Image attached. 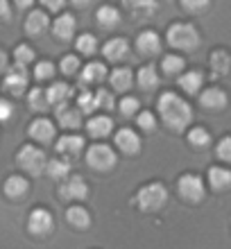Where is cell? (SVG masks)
Here are the masks:
<instances>
[{
    "instance_id": "cell-1",
    "label": "cell",
    "mask_w": 231,
    "mask_h": 249,
    "mask_svg": "<svg viewBox=\"0 0 231 249\" xmlns=\"http://www.w3.org/2000/svg\"><path fill=\"white\" fill-rule=\"evenodd\" d=\"M159 113H161L163 124L172 131H184L193 120L191 105L181 95H177L172 91L161 93V98H159Z\"/></svg>"
},
{
    "instance_id": "cell-2",
    "label": "cell",
    "mask_w": 231,
    "mask_h": 249,
    "mask_svg": "<svg viewBox=\"0 0 231 249\" xmlns=\"http://www.w3.org/2000/svg\"><path fill=\"white\" fill-rule=\"evenodd\" d=\"M165 39L170 43L172 48H177V50H195L199 46V32L195 30V25L191 23H172L168 27V32H165Z\"/></svg>"
},
{
    "instance_id": "cell-3",
    "label": "cell",
    "mask_w": 231,
    "mask_h": 249,
    "mask_svg": "<svg viewBox=\"0 0 231 249\" xmlns=\"http://www.w3.org/2000/svg\"><path fill=\"white\" fill-rule=\"evenodd\" d=\"M16 163H18L20 170H25L27 175H41V172L48 168V157L46 152L36 147V145H23L18 152H16Z\"/></svg>"
},
{
    "instance_id": "cell-4",
    "label": "cell",
    "mask_w": 231,
    "mask_h": 249,
    "mask_svg": "<svg viewBox=\"0 0 231 249\" xmlns=\"http://www.w3.org/2000/svg\"><path fill=\"white\" fill-rule=\"evenodd\" d=\"M165 202H168V190H165L163 184H159V181H152V184L143 186V188L136 193V204H139V209L147 211V213L163 209Z\"/></svg>"
},
{
    "instance_id": "cell-5",
    "label": "cell",
    "mask_w": 231,
    "mask_h": 249,
    "mask_svg": "<svg viewBox=\"0 0 231 249\" xmlns=\"http://www.w3.org/2000/svg\"><path fill=\"white\" fill-rule=\"evenodd\" d=\"M177 190L181 199H186L188 204H199L206 197V186L202 181V177L193 175V172H186L177 179Z\"/></svg>"
},
{
    "instance_id": "cell-6",
    "label": "cell",
    "mask_w": 231,
    "mask_h": 249,
    "mask_svg": "<svg viewBox=\"0 0 231 249\" xmlns=\"http://www.w3.org/2000/svg\"><path fill=\"white\" fill-rule=\"evenodd\" d=\"M86 163L91 165L93 170L107 172L116 165V152L105 143H95L86 150Z\"/></svg>"
},
{
    "instance_id": "cell-7",
    "label": "cell",
    "mask_w": 231,
    "mask_h": 249,
    "mask_svg": "<svg viewBox=\"0 0 231 249\" xmlns=\"http://www.w3.org/2000/svg\"><path fill=\"white\" fill-rule=\"evenodd\" d=\"M54 229V220L53 213L48 209H34L30 215H27V231L36 238H46L50 236Z\"/></svg>"
},
{
    "instance_id": "cell-8",
    "label": "cell",
    "mask_w": 231,
    "mask_h": 249,
    "mask_svg": "<svg viewBox=\"0 0 231 249\" xmlns=\"http://www.w3.org/2000/svg\"><path fill=\"white\" fill-rule=\"evenodd\" d=\"M27 82H30V77H27V68L25 66L14 64L12 68L7 71L2 86H5V91L12 93V95H23V93L27 91Z\"/></svg>"
},
{
    "instance_id": "cell-9",
    "label": "cell",
    "mask_w": 231,
    "mask_h": 249,
    "mask_svg": "<svg viewBox=\"0 0 231 249\" xmlns=\"http://www.w3.org/2000/svg\"><path fill=\"white\" fill-rule=\"evenodd\" d=\"M59 195L64 197L66 202H79V199H86V197H89V184L84 181V177L71 175V177L59 186Z\"/></svg>"
},
{
    "instance_id": "cell-10",
    "label": "cell",
    "mask_w": 231,
    "mask_h": 249,
    "mask_svg": "<svg viewBox=\"0 0 231 249\" xmlns=\"http://www.w3.org/2000/svg\"><path fill=\"white\" fill-rule=\"evenodd\" d=\"M199 105L206 111H225L227 105H229V98L220 86H211V89L199 93Z\"/></svg>"
},
{
    "instance_id": "cell-11",
    "label": "cell",
    "mask_w": 231,
    "mask_h": 249,
    "mask_svg": "<svg viewBox=\"0 0 231 249\" xmlns=\"http://www.w3.org/2000/svg\"><path fill=\"white\" fill-rule=\"evenodd\" d=\"M57 152H59L64 159H75L82 154V150H84V138L79 136V134H64L61 138H57Z\"/></svg>"
},
{
    "instance_id": "cell-12",
    "label": "cell",
    "mask_w": 231,
    "mask_h": 249,
    "mask_svg": "<svg viewBox=\"0 0 231 249\" xmlns=\"http://www.w3.org/2000/svg\"><path fill=\"white\" fill-rule=\"evenodd\" d=\"M27 134L36 141V143H53L54 141V134H57V127H54L53 120L48 118H36L30 123V129H27Z\"/></svg>"
},
{
    "instance_id": "cell-13",
    "label": "cell",
    "mask_w": 231,
    "mask_h": 249,
    "mask_svg": "<svg viewBox=\"0 0 231 249\" xmlns=\"http://www.w3.org/2000/svg\"><path fill=\"white\" fill-rule=\"evenodd\" d=\"M136 50H139L143 57H154V54L161 53V39L154 30H143V32L136 36Z\"/></svg>"
},
{
    "instance_id": "cell-14",
    "label": "cell",
    "mask_w": 231,
    "mask_h": 249,
    "mask_svg": "<svg viewBox=\"0 0 231 249\" xmlns=\"http://www.w3.org/2000/svg\"><path fill=\"white\" fill-rule=\"evenodd\" d=\"M48 93V102H50V107H66L68 100L73 98V86H68L66 82H53L50 84V89H46Z\"/></svg>"
},
{
    "instance_id": "cell-15",
    "label": "cell",
    "mask_w": 231,
    "mask_h": 249,
    "mask_svg": "<svg viewBox=\"0 0 231 249\" xmlns=\"http://www.w3.org/2000/svg\"><path fill=\"white\" fill-rule=\"evenodd\" d=\"M48 27H50V18H48V14L43 12V9H32V12L27 14L25 32L30 34V36H41Z\"/></svg>"
},
{
    "instance_id": "cell-16",
    "label": "cell",
    "mask_w": 231,
    "mask_h": 249,
    "mask_svg": "<svg viewBox=\"0 0 231 249\" xmlns=\"http://www.w3.org/2000/svg\"><path fill=\"white\" fill-rule=\"evenodd\" d=\"M116 145H118V150L125 152V154H136V152L141 150V138L134 129L123 127V129L116 131Z\"/></svg>"
},
{
    "instance_id": "cell-17",
    "label": "cell",
    "mask_w": 231,
    "mask_h": 249,
    "mask_svg": "<svg viewBox=\"0 0 231 249\" xmlns=\"http://www.w3.org/2000/svg\"><path fill=\"white\" fill-rule=\"evenodd\" d=\"M105 77H107V66L102 64V61H91V64L84 66V71L79 75V84L86 89V86L105 82Z\"/></svg>"
},
{
    "instance_id": "cell-18",
    "label": "cell",
    "mask_w": 231,
    "mask_h": 249,
    "mask_svg": "<svg viewBox=\"0 0 231 249\" xmlns=\"http://www.w3.org/2000/svg\"><path fill=\"white\" fill-rule=\"evenodd\" d=\"M75 27H77V20H75L73 14H61L53 23V34L59 41H68L75 34Z\"/></svg>"
},
{
    "instance_id": "cell-19",
    "label": "cell",
    "mask_w": 231,
    "mask_h": 249,
    "mask_svg": "<svg viewBox=\"0 0 231 249\" xmlns=\"http://www.w3.org/2000/svg\"><path fill=\"white\" fill-rule=\"evenodd\" d=\"M109 82H111L113 91H129L134 84V71L127 66H118L109 72Z\"/></svg>"
},
{
    "instance_id": "cell-20",
    "label": "cell",
    "mask_w": 231,
    "mask_h": 249,
    "mask_svg": "<svg viewBox=\"0 0 231 249\" xmlns=\"http://www.w3.org/2000/svg\"><path fill=\"white\" fill-rule=\"evenodd\" d=\"M102 53H105V59H109V61H123L129 54V43H127V39L116 36V39L107 41Z\"/></svg>"
},
{
    "instance_id": "cell-21",
    "label": "cell",
    "mask_w": 231,
    "mask_h": 249,
    "mask_svg": "<svg viewBox=\"0 0 231 249\" xmlns=\"http://www.w3.org/2000/svg\"><path fill=\"white\" fill-rule=\"evenodd\" d=\"M86 131H89V136L93 138H107L109 134L113 131V120L109 116H93L89 123H86Z\"/></svg>"
},
{
    "instance_id": "cell-22",
    "label": "cell",
    "mask_w": 231,
    "mask_h": 249,
    "mask_svg": "<svg viewBox=\"0 0 231 249\" xmlns=\"http://www.w3.org/2000/svg\"><path fill=\"white\" fill-rule=\"evenodd\" d=\"M2 190H5V195L9 197V199H20V197L27 195V190H30V181H27L25 177H20V175H12V177L5 179Z\"/></svg>"
},
{
    "instance_id": "cell-23",
    "label": "cell",
    "mask_w": 231,
    "mask_h": 249,
    "mask_svg": "<svg viewBox=\"0 0 231 249\" xmlns=\"http://www.w3.org/2000/svg\"><path fill=\"white\" fill-rule=\"evenodd\" d=\"M57 123L64 129H77L82 127V111L79 109H73V107H59L57 109Z\"/></svg>"
},
{
    "instance_id": "cell-24",
    "label": "cell",
    "mask_w": 231,
    "mask_h": 249,
    "mask_svg": "<svg viewBox=\"0 0 231 249\" xmlns=\"http://www.w3.org/2000/svg\"><path fill=\"white\" fill-rule=\"evenodd\" d=\"M95 20H98V25L102 27V30H113V27L120 23V12L118 7L113 5H102L95 12Z\"/></svg>"
},
{
    "instance_id": "cell-25",
    "label": "cell",
    "mask_w": 231,
    "mask_h": 249,
    "mask_svg": "<svg viewBox=\"0 0 231 249\" xmlns=\"http://www.w3.org/2000/svg\"><path fill=\"white\" fill-rule=\"evenodd\" d=\"M202 84H204L202 71H191V72L179 75V86H181V91L188 93V95H195L197 91H202Z\"/></svg>"
},
{
    "instance_id": "cell-26",
    "label": "cell",
    "mask_w": 231,
    "mask_h": 249,
    "mask_svg": "<svg viewBox=\"0 0 231 249\" xmlns=\"http://www.w3.org/2000/svg\"><path fill=\"white\" fill-rule=\"evenodd\" d=\"M209 184L213 190H227L231 188V170L222 165H213L209 170Z\"/></svg>"
},
{
    "instance_id": "cell-27",
    "label": "cell",
    "mask_w": 231,
    "mask_h": 249,
    "mask_svg": "<svg viewBox=\"0 0 231 249\" xmlns=\"http://www.w3.org/2000/svg\"><path fill=\"white\" fill-rule=\"evenodd\" d=\"M66 220L73 224V227H77V229H89V227H91V213H89L84 206H79V204L68 206Z\"/></svg>"
},
{
    "instance_id": "cell-28",
    "label": "cell",
    "mask_w": 231,
    "mask_h": 249,
    "mask_svg": "<svg viewBox=\"0 0 231 249\" xmlns=\"http://www.w3.org/2000/svg\"><path fill=\"white\" fill-rule=\"evenodd\" d=\"M209 64H211V71L218 77H222L231 71V54L227 50H213L211 57H209Z\"/></svg>"
},
{
    "instance_id": "cell-29",
    "label": "cell",
    "mask_w": 231,
    "mask_h": 249,
    "mask_svg": "<svg viewBox=\"0 0 231 249\" xmlns=\"http://www.w3.org/2000/svg\"><path fill=\"white\" fill-rule=\"evenodd\" d=\"M136 82H139V86L143 89V91H154L159 86V72L157 68H154L152 64L143 66L139 71V75H136Z\"/></svg>"
},
{
    "instance_id": "cell-30",
    "label": "cell",
    "mask_w": 231,
    "mask_h": 249,
    "mask_svg": "<svg viewBox=\"0 0 231 249\" xmlns=\"http://www.w3.org/2000/svg\"><path fill=\"white\" fill-rule=\"evenodd\" d=\"M48 175L53 179H68V172H71V163H68V159L64 157H57V159H50L48 161Z\"/></svg>"
},
{
    "instance_id": "cell-31",
    "label": "cell",
    "mask_w": 231,
    "mask_h": 249,
    "mask_svg": "<svg viewBox=\"0 0 231 249\" xmlns=\"http://www.w3.org/2000/svg\"><path fill=\"white\" fill-rule=\"evenodd\" d=\"M27 102H30V109H32V111H48V107H50L46 89H41V86H34L32 91H30Z\"/></svg>"
},
{
    "instance_id": "cell-32",
    "label": "cell",
    "mask_w": 231,
    "mask_h": 249,
    "mask_svg": "<svg viewBox=\"0 0 231 249\" xmlns=\"http://www.w3.org/2000/svg\"><path fill=\"white\" fill-rule=\"evenodd\" d=\"M186 68V61L184 57H179V54H165L163 59H161V71L165 72V75H177V72H184Z\"/></svg>"
},
{
    "instance_id": "cell-33",
    "label": "cell",
    "mask_w": 231,
    "mask_h": 249,
    "mask_svg": "<svg viewBox=\"0 0 231 249\" xmlns=\"http://www.w3.org/2000/svg\"><path fill=\"white\" fill-rule=\"evenodd\" d=\"M188 143L193 147H197V150H206L209 145H211V134L204 129V127H193L188 131Z\"/></svg>"
},
{
    "instance_id": "cell-34",
    "label": "cell",
    "mask_w": 231,
    "mask_h": 249,
    "mask_svg": "<svg viewBox=\"0 0 231 249\" xmlns=\"http://www.w3.org/2000/svg\"><path fill=\"white\" fill-rule=\"evenodd\" d=\"M34 57H36L34 48L27 46V43H20V46H16V50H14V64L25 66V68H27V64L34 61Z\"/></svg>"
},
{
    "instance_id": "cell-35",
    "label": "cell",
    "mask_w": 231,
    "mask_h": 249,
    "mask_svg": "<svg viewBox=\"0 0 231 249\" xmlns=\"http://www.w3.org/2000/svg\"><path fill=\"white\" fill-rule=\"evenodd\" d=\"M139 109H141V105H139V100L134 98V95H125V98L118 102V111H120L123 118H132V116H136Z\"/></svg>"
},
{
    "instance_id": "cell-36",
    "label": "cell",
    "mask_w": 231,
    "mask_h": 249,
    "mask_svg": "<svg viewBox=\"0 0 231 249\" xmlns=\"http://www.w3.org/2000/svg\"><path fill=\"white\" fill-rule=\"evenodd\" d=\"M75 48H77L79 54H95V50H98V39L93 36V34H82L77 39V43H75Z\"/></svg>"
},
{
    "instance_id": "cell-37",
    "label": "cell",
    "mask_w": 231,
    "mask_h": 249,
    "mask_svg": "<svg viewBox=\"0 0 231 249\" xmlns=\"http://www.w3.org/2000/svg\"><path fill=\"white\" fill-rule=\"evenodd\" d=\"M77 109L84 113H93L95 109H98V105H95V91H82L77 95Z\"/></svg>"
},
{
    "instance_id": "cell-38",
    "label": "cell",
    "mask_w": 231,
    "mask_h": 249,
    "mask_svg": "<svg viewBox=\"0 0 231 249\" xmlns=\"http://www.w3.org/2000/svg\"><path fill=\"white\" fill-rule=\"evenodd\" d=\"M95 105H98V109H105V111H111L113 107H116V102H113V95H111V91H105V89H98V91H95Z\"/></svg>"
},
{
    "instance_id": "cell-39",
    "label": "cell",
    "mask_w": 231,
    "mask_h": 249,
    "mask_svg": "<svg viewBox=\"0 0 231 249\" xmlns=\"http://www.w3.org/2000/svg\"><path fill=\"white\" fill-rule=\"evenodd\" d=\"M136 123H139V127L143 131H147V134H152V131L157 129V118H154L152 111H141L139 116H136Z\"/></svg>"
},
{
    "instance_id": "cell-40",
    "label": "cell",
    "mask_w": 231,
    "mask_h": 249,
    "mask_svg": "<svg viewBox=\"0 0 231 249\" xmlns=\"http://www.w3.org/2000/svg\"><path fill=\"white\" fill-rule=\"evenodd\" d=\"M59 68H61V72H64V75H77V71H79L77 54H66V57L59 61Z\"/></svg>"
},
{
    "instance_id": "cell-41",
    "label": "cell",
    "mask_w": 231,
    "mask_h": 249,
    "mask_svg": "<svg viewBox=\"0 0 231 249\" xmlns=\"http://www.w3.org/2000/svg\"><path fill=\"white\" fill-rule=\"evenodd\" d=\"M54 75V64L53 61H39V64L34 66V77L43 82V79H50Z\"/></svg>"
},
{
    "instance_id": "cell-42",
    "label": "cell",
    "mask_w": 231,
    "mask_h": 249,
    "mask_svg": "<svg viewBox=\"0 0 231 249\" xmlns=\"http://www.w3.org/2000/svg\"><path fill=\"white\" fill-rule=\"evenodd\" d=\"M215 154H218L220 161H225V163H231V136L220 138L218 147H215Z\"/></svg>"
},
{
    "instance_id": "cell-43",
    "label": "cell",
    "mask_w": 231,
    "mask_h": 249,
    "mask_svg": "<svg viewBox=\"0 0 231 249\" xmlns=\"http://www.w3.org/2000/svg\"><path fill=\"white\" fill-rule=\"evenodd\" d=\"M129 7H132L134 12H141V14H152L159 5L154 2V0H134V2H129Z\"/></svg>"
},
{
    "instance_id": "cell-44",
    "label": "cell",
    "mask_w": 231,
    "mask_h": 249,
    "mask_svg": "<svg viewBox=\"0 0 231 249\" xmlns=\"http://www.w3.org/2000/svg\"><path fill=\"white\" fill-rule=\"evenodd\" d=\"M14 116V105L9 100L0 98V123H7V120H12Z\"/></svg>"
},
{
    "instance_id": "cell-45",
    "label": "cell",
    "mask_w": 231,
    "mask_h": 249,
    "mask_svg": "<svg viewBox=\"0 0 231 249\" xmlns=\"http://www.w3.org/2000/svg\"><path fill=\"white\" fill-rule=\"evenodd\" d=\"M181 7H184V9H188V12H202V9H206V7H209V0H184V2H181Z\"/></svg>"
},
{
    "instance_id": "cell-46",
    "label": "cell",
    "mask_w": 231,
    "mask_h": 249,
    "mask_svg": "<svg viewBox=\"0 0 231 249\" xmlns=\"http://www.w3.org/2000/svg\"><path fill=\"white\" fill-rule=\"evenodd\" d=\"M12 18V5L7 2V0H0V20H9Z\"/></svg>"
},
{
    "instance_id": "cell-47",
    "label": "cell",
    "mask_w": 231,
    "mask_h": 249,
    "mask_svg": "<svg viewBox=\"0 0 231 249\" xmlns=\"http://www.w3.org/2000/svg\"><path fill=\"white\" fill-rule=\"evenodd\" d=\"M64 0H43V7L46 9H50V12H59V9H64Z\"/></svg>"
},
{
    "instance_id": "cell-48",
    "label": "cell",
    "mask_w": 231,
    "mask_h": 249,
    "mask_svg": "<svg viewBox=\"0 0 231 249\" xmlns=\"http://www.w3.org/2000/svg\"><path fill=\"white\" fill-rule=\"evenodd\" d=\"M9 71V54L0 48V72H7Z\"/></svg>"
},
{
    "instance_id": "cell-49",
    "label": "cell",
    "mask_w": 231,
    "mask_h": 249,
    "mask_svg": "<svg viewBox=\"0 0 231 249\" xmlns=\"http://www.w3.org/2000/svg\"><path fill=\"white\" fill-rule=\"evenodd\" d=\"M16 5H18L20 9H25V7H30V5H32V2H30V0H18V2H16Z\"/></svg>"
}]
</instances>
